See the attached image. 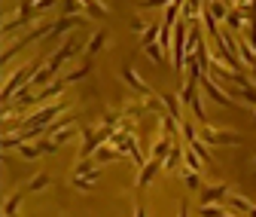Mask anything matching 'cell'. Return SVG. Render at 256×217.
<instances>
[{
    "mask_svg": "<svg viewBox=\"0 0 256 217\" xmlns=\"http://www.w3.org/2000/svg\"><path fill=\"white\" fill-rule=\"evenodd\" d=\"M64 110H68V104L58 101V104H52V107L37 110L34 116H28L24 122H18V126H43V122H55V116H58V113H64Z\"/></svg>",
    "mask_w": 256,
    "mask_h": 217,
    "instance_id": "3957f363",
    "label": "cell"
},
{
    "mask_svg": "<svg viewBox=\"0 0 256 217\" xmlns=\"http://www.w3.org/2000/svg\"><path fill=\"white\" fill-rule=\"evenodd\" d=\"M64 86H68V80H55V83L43 86V89L37 92V101H46V98H58L61 92H64Z\"/></svg>",
    "mask_w": 256,
    "mask_h": 217,
    "instance_id": "8fae6325",
    "label": "cell"
},
{
    "mask_svg": "<svg viewBox=\"0 0 256 217\" xmlns=\"http://www.w3.org/2000/svg\"><path fill=\"white\" fill-rule=\"evenodd\" d=\"M104 43H107V31H101V34H94V37L86 43V55H94L98 49H104Z\"/></svg>",
    "mask_w": 256,
    "mask_h": 217,
    "instance_id": "e0dca14e",
    "label": "cell"
},
{
    "mask_svg": "<svg viewBox=\"0 0 256 217\" xmlns=\"http://www.w3.org/2000/svg\"><path fill=\"white\" fill-rule=\"evenodd\" d=\"M146 55L156 61V65H162V61H165V49H162V43H158V46H156V43H150V46H146Z\"/></svg>",
    "mask_w": 256,
    "mask_h": 217,
    "instance_id": "484cf974",
    "label": "cell"
},
{
    "mask_svg": "<svg viewBox=\"0 0 256 217\" xmlns=\"http://www.w3.org/2000/svg\"><path fill=\"white\" fill-rule=\"evenodd\" d=\"M158 31H162V25H150L144 34H140V46H144V49H146L150 43H156V40H158Z\"/></svg>",
    "mask_w": 256,
    "mask_h": 217,
    "instance_id": "d6986e66",
    "label": "cell"
},
{
    "mask_svg": "<svg viewBox=\"0 0 256 217\" xmlns=\"http://www.w3.org/2000/svg\"><path fill=\"white\" fill-rule=\"evenodd\" d=\"M43 65H46L43 58H40V61H30V65H22V68L6 80V86H4V101H12V95H16L22 86H28V83H30V77H34Z\"/></svg>",
    "mask_w": 256,
    "mask_h": 217,
    "instance_id": "6da1fadb",
    "label": "cell"
},
{
    "mask_svg": "<svg viewBox=\"0 0 256 217\" xmlns=\"http://www.w3.org/2000/svg\"><path fill=\"white\" fill-rule=\"evenodd\" d=\"M158 98L165 101V110H168L171 116H177V119H180V101H183L180 95H171V92H162V95H158Z\"/></svg>",
    "mask_w": 256,
    "mask_h": 217,
    "instance_id": "7c38bea8",
    "label": "cell"
},
{
    "mask_svg": "<svg viewBox=\"0 0 256 217\" xmlns=\"http://www.w3.org/2000/svg\"><path fill=\"white\" fill-rule=\"evenodd\" d=\"M253 217H256V208H253Z\"/></svg>",
    "mask_w": 256,
    "mask_h": 217,
    "instance_id": "e575fe53",
    "label": "cell"
},
{
    "mask_svg": "<svg viewBox=\"0 0 256 217\" xmlns=\"http://www.w3.org/2000/svg\"><path fill=\"white\" fill-rule=\"evenodd\" d=\"M49 183H52V174H46V171H40L34 180H30L28 183V193H40V190H46L49 187Z\"/></svg>",
    "mask_w": 256,
    "mask_h": 217,
    "instance_id": "9a60e30c",
    "label": "cell"
},
{
    "mask_svg": "<svg viewBox=\"0 0 256 217\" xmlns=\"http://www.w3.org/2000/svg\"><path fill=\"white\" fill-rule=\"evenodd\" d=\"M82 7H86L88 16H94V19H107V10L98 4V0H82Z\"/></svg>",
    "mask_w": 256,
    "mask_h": 217,
    "instance_id": "603a6c76",
    "label": "cell"
},
{
    "mask_svg": "<svg viewBox=\"0 0 256 217\" xmlns=\"http://www.w3.org/2000/svg\"><path fill=\"white\" fill-rule=\"evenodd\" d=\"M226 92H229V95H235V98H244L247 104H253V107H256V89H253L250 83H247V86H238V83H232Z\"/></svg>",
    "mask_w": 256,
    "mask_h": 217,
    "instance_id": "52a82bcc",
    "label": "cell"
},
{
    "mask_svg": "<svg viewBox=\"0 0 256 217\" xmlns=\"http://www.w3.org/2000/svg\"><path fill=\"white\" fill-rule=\"evenodd\" d=\"M183 180H186V187H189L192 193H202V190H204V187H202V171L186 168V171H183Z\"/></svg>",
    "mask_w": 256,
    "mask_h": 217,
    "instance_id": "5bb4252c",
    "label": "cell"
},
{
    "mask_svg": "<svg viewBox=\"0 0 256 217\" xmlns=\"http://www.w3.org/2000/svg\"><path fill=\"white\" fill-rule=\"evenodd\" d=\"M202 141L208 144V147H241L244 144V138L241 135H235V132H216V129H210V126H202Z\"/></svg>",
    "mask_w": 256,
    "mask_h": 217,
    "instance_id": "7a4b0ae2",
    "label": "cell"
},
{
    "mask_svg": "<svg viewBox=\"0 0 256 217\" xmlns=\"http://www.w3.org/2000/svg\"><path fill=\"white\" fill-rule=\"evenodd\" d=\"M232 190L226 187V183H216V187H204L202 190V202H222Z\"/></svg>",
    "mask_w": 256,
    "mask_h": 217,
    "instance_id": "ba28073f",
    "label": "cell"
},
{
    "mask_svg": "<svg viewBox=\"0 0 256 217\" xmlns=\"http://www.w3.org/2000/svg\"><path fill=\"white\" fill-rule=\"evenodd\" d=\"M180 156H183V147L174 141V147H171V153L165 156V171H174L177 168V162H180Z\"/></svg>",
    "mask_w": 256,
    "mask_h": 217,
    "instance_id": "2e32d148",
    "label": "cell"
},
{
    "mask_svg": "<svg viewBox=\"0 0 256 217\" xmlns=\"http://www.w3.org/2000/svg\"><path fill=\"white\" fill-rule=\"evenodd\" d=\"M74 46H76V43H74V37H68V40L61 43V49H58V52L46 61V68H49L52 74H58V68H61V65H64V61H68L70 55H74Z\"/></svg>",
    "mask_w": 256,
    "mask_h": 217,
    "instance_id": "5b68a950",
    "label": "cell"
},
{
    "mask_svg": "<svg viewBox=\"0 0 256 217\" xmlns=\"http://www.w3.org/2000/svg\"><path fill=\"white\" fill-rule=\"evenodd\" d=\"M244 19H247V16H244L238 7H235V10L226 16V25H229V28H244Z\"/></svg>",
    "mask_w": 256,
    "mask_h": 217,
    "instance_id": "d4e9b609",
    "label": "cell"
},
{
    "mask_svg": "<svg viewBox=\"0 0 256 217\" xmlns=\"http://www.w3.org/2000/svg\"><path fill=\"white\" fill-rule=\"evenodd\" d=\"M80 10H82V0H80V4H76V0H64V7H61L64 16H76Z\"/></svg>",
    "mask_w": 256,
    "mask_h": 217,
    "instance_id": "f1b7e54d",
    "label": "cell"
},
{
    "mask_svg": "<svg viewBox=\"0 0 256 217\" xmlns=\"http://www.w3.org/2000/svg\"><path fill=\"white\" fill-rule=\"evenodd\" d=\"M70 183H74L76 190H82V193H92L94 190V177H88V174H74Z\"/></svg>",
    "mask_w": 256,
    "mask_h": 217,
    "instance_id": "ac0fdd59",
    "label": "cell"
},
{
    "mask_svg": "<svg viewBox=\"0 0 256 217\" xmlns=\"http://www.w3.org/2000/svg\"><path fill=\"white\" fill-rule=\"evenodd\" d=\"M253 126H256V116H253Z\"/></svg>",
    "mask_w": 256,
    "mask_h": 217,
    "instance_id": "836d02e7",
    "label": "cell"
},
{
    "mask_svg": "<svg viewBox=\"0 0 256 217\" xmlns=\"http://www.w3.org/2000/svg\"><path fill=\"white\" fill-rule=\"evenodd\" d=\"M34 7H37L40 13H46V10H52V7H58V4H55V0H37Z\"/></svg>",
    "mask_w": 256,
    "mask_h": 217,
    "instance_id": "1f68e13d",
    "label": "cell"
},
{
    "mask_svg": "<svg viewBox=\"0 0 256 217\" xmlns=\"http://www.w3.org/2000/svg\"><path fill=\"white\" fill-rule=\"evenodd\" d=\"M88 71H92V61H86V65H82V68H76V71H70V74H68V77H64V80H68V83H76V80H82V77H86Z\"/></svg>",
    "mask_w": 256,
    "mask_h": 217,
    "instance_id": "83f0119b",
    "label": "cell"
},
{
    "mask_svg": "<svg viewBox=\"0 0 256 217\" xmlns=\"http://www.w3.org/2000/svg\"><path fill=\"white\" fill-rule=\"evenodd\" d=\"M158 168H165V159H158V156H152L150 162H144L140 165V174H138V187L144 190V187H150V180L156 177V171Z\"/></svg>",
    "mask_w": 256,
    "mask_h": 217,
    "instance_id": "8992f818",
    "label": "cell"
},
{
    "mask_svg": "<svg viewBox=\"0 0 256 217\" xmlns=\"http://www.w3.org/2000/svg\"><path fill=\"white\" fill-rule=\"evenodd\" d=\"M22 144H24V135H22V132H12V135H6V138H4V150L22 147Z\"/></svg>",
    "mask_w": 256,
    "mask_h": 217,
    "instance_id": "4316f807",
    "label": "cell"
},
{
    "mask_svg": "<svg viewBox=\"0 0 256 217\" xmlns=\"http://www.w3.org/2000/svg\"><path fill=\"white\" fill-rule=\"evenodd\" d=\"M40 153H43V150H40V144L34 147V144H28V141H24V144L18 147V156H22V159H37Z\"/></svg>",
    "mask_w": 256,
    "mask_h": 217,
    "instance_id": "ffe728a7",
    "label": "cell"
},
{
    "mask_svg": "<svg viewBox=\"0 0 256 217\" xmlns=\"http://www.w3.org/2000/svg\"><path fill=\"white\" fill-rule=\"evenodd\" d=\"M226 202H229V208H232L235 214H253V208H256V205H250V202H247L244 196H238V193H229Z\"/></svg>",
    "mask_w": 256,
    "mask_h": 217,
    "instance_id": "30bf717a",
    "label": "cell"
},
{
    "mask_svg": "<svg viewBox=\"0 0 256 217\" xmlns=\"http://www.w3.org/2000/svg\"><path fill=\"white\" fill-rule=\"evenodd\" d=\"M82 25H86V19H80V16H61L58 22H52L49 40H55V37H61V34H68L70 28H82Z\"/></svg>",
    "mask_w": 256,
    "mask_h": 217,
    "instance_id": "277c9868",
    "label": "cell"
},
{
    "mask_svg": "<svg viewBox=\"0 0 256 217\" xmlns=\"http://www.w3.org/2000/svg\"><path fill=\"white\" fill-rule=\"evenodd\" d=\"M146 28H150V25H144V19H134V22H132V31H134V34H144Z\"/></svg>",
    "mask_w": 256,
    "mask_h": 217,
    "instance_id": "d6a6232c",
    "label": "cell"
},
{
    "mask_svg": "<svg viewBox=\"0 0 256 217\" xmlns=\"http://www.w3.org/2000/svg\"><path fill=\"white\" fill-rule=\"evenodd\" d=\"M122 80H125L128 86H132L134 92H140V95H150V92H152V89H150V86H146V83H144L134 71H132V68H125V71H122Z\"/></svg>",
    "mask_w": 256,
    "mask_h": 217,
    "instance_id": "9c48e42d",
    "label": "cell"
},
{
    "mask_svg": "<svg viewBox=\"0 0 256 217\" xmlns=\"http://www.w3.org/2000/svg\"><path fill=\"white\" fill-rule=\"evenodd\" d=\"M34 101H37V95H30L28 86H22L16 95H12V104H34Z\"/></svg>",
    "mask_w": 256,
    "mask_h": 217,
    "instance_id": "cb8c5ba5",
    "label": "cell"
},
{
    "mask_svg": "<svg viewBox=\"0 0 256 217\" xmlns=\"http://www.w3.org/2000/svg\"><path fill=\"white\" fill-rule=\"evenodd\" d=\"M24 193H28V187H24V190H18V193H12V196H10V202L4 205V214H16V211H18V205H22V196H24Z\"/></svg>",
    "mask_w": 256,
    "mask_h": 217,
    "instance_id": "44dd1931",
    "label": "cell"
},
{
    "mask_svg": "<svg viewBox=\"0 0 256 217\" xmlns=\"http://www.w3.org/2000/svg\"><path fill=\"white\" fill-rule=\"evenodd\" d=\"M119 156H125L119 147H113V150H94V162H98V165H104V162H116Z\"/></svg>",
    "mask_w": 256,
    "mask_h": 217,
    "instance_id": "4fadbf2b",
    "label": "cell"
},
{
    "mask_svg": "<svg viewBox=\"0 0 256 217\" xmlns=\"http://www.w3.org/2000/svg\"><path fill=\"white\" fill-rule=\"evenodd\" d=\"M52 138H55V141H58V144H68V141H70V138H74V132H70V129H58V132H55V135H52Z\"/></svg>",
    "mask_w": 256,
    "mask_h": 217,
    "instance_id": "4dcf8cb0",
    "label": "cell"
},
{
    "mask_svg": "<svg viewBox=\"0 0 256 217\" xmlns=\"http://www.w3.org/2000/svg\"><path fill=\"white\" fill-rule=\"evenodd\" d=\"M171 0H138V7L140 10H156V7H168Z\"/></svg>",
    "mask_w": 256,
    "mask_h": 217,
    "instance_id": "f546056e",
    "label": "cell"
},
{
    "mask_svg": "<svg viewBox=\"0 0 256 217\" xmlns=\"http://www.w3.org/2000/svg\"><path fill=\"white\" fill-rule=\"evenodd\" d=\"M183 159H186V168H192V171H202V165H204V159L198 156V153H192V150L183 153Z\"/></svg>",
    "mask_w": 256,
    "mask_h": 217,
    "instance_id": "7402d4cb",
    "label": "cell"
}]
</instances>
